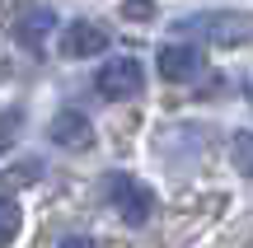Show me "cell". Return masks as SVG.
Returning <instances> with one entry per match:
<instances>
[{
  "label": "cell",
  "mask_w": 253,
  "mask_h": 248,
  "mask_svg": "<svg viewBox=\"0 0 253 248\" xmlns=\"http://www.w3.org/2000/svg\"><path fill=\"white\" fill-rule=\"evenodd\" d=\"M178 28L207 37L211 47H244V42H253V14L249 9H207V14H188V19H178Z\"/></svg>",
  "instance_id": "cell-1"
},
{
  "label": "cell",
  "mask_w": 253,
  "mask_h": 248,
  "mask_svg": "<svg viewBox=\"0 0 253 248\" xmlns=\"http://www.w3.org/2000/svg\"><path fill=\"white\" fill-rule=\"evenodd\" d=\"M19 225H24V215H19V202L0 197V248H5V244H14Z\"/></svg>",
  "instance_id": "cell-9"
},
{
  "label": "cell",
  "mask_w": 253,
  "mask_h": 248,
  "mask_svg": "<svg viewBox=\"0 0 253 248\" xmlns=\"http://www.w3.org/2000/svg\"><path fill=\"white\" fill-rule=\"evenodd\" d=\"M155 71H160L164 84H188L202 75V47L192 42H164L160 56H155Z\"/></svg>",
  "instance_id": "cell-4"
},
{
  "label": "cell",
  "mask_w": 253,
  "mask_h": 248,
  "mask_svg": "<svg viewBox=\"0 0 253 248\" xmlns=\"http://www.w3.org/2000/svg\"><path fill=\"white\" fill-rule=\"evenodd\" d=\"M230 155H235V169H239V174L253 178V131H235V141H230Z\"/></svg>",
  "instance_id": "cell-10"
},
{
  "label": "cell",
  "mask_w": 253,
  "mask_h": 248,
  "mask_svg": "<svg viewBox=\"0 0 253 248\" xmlns=\"http://www.w3.org/2000/svg\"><path fill=\"white\" fill-rule=\"evenodd\" d=\"M249 103H253V84H249Z\"/></svg>",
  "instance_id": "cell-13"
},
{
  "label": "cell",
  "mask_w": 253,
  "mask_h": 248,
  "mask_svg": "<svg viewBox=\"0 0 253 248\" xmlns=\"http://www.w3.org/2000/svg\"><path fill=\"white\" fill-rule=\"evenodd\" d=\"M99 52H108V28L103 24H94V19L66 24V33H61V56L66 61H89Z\"/></svg>",
  "instance_id": "cell-5"
},
{
  "label": "cell",
  "mask_w": 253,
  "mask_h": 248,
  "mask_svg": "<svg viewBox=\"0 0 253 248\" xmlns=\"http://www.w3.org/2000/svg\"><path fill=\"white\" fill-rule=\"evenodd\" d=\"M61 248H94V239H80V234H71V239H61Z\"/></svg>",
  "instance_id": "cell-12"
},
{
  "label": "cell",
  "mask_w": 253,
  "mask_h": 248,
  "mask_svg": "<svg viewBox=\"0 0 253 248\" xmlns=\"http://www.w3.org/2000/svg\"><path fill=\"white\" fill-rule=\"evenodd\" d=\"M52 24H56V14H52L47 5H24V9H14V37H19L24 47H33V52L42 47V37H47V28H52Z\"/></svg>",
  "instance_id": "cell-7"
},
{
  "label": "cell",
  "mask_w": 253,
  "mask_h": 248,
  "mask_svg": "<svg viewBox=\"0 0 253 248\" xmlns=\"http://www.w3.org/2000/svg\"><path fill=\"white\" fill-rule=\"evenodd\" d=\"M94 89L103 94L108 103H122V99H141L145 89V71L136 56H118V61H103L99 75H94Z\"/></svg>",
  "instance_id": "cell-3"
},
{
  "label": "cell",
  "mask_w": 253,
  "mask_h": 248,
  "mask_svg": "<svg viewBox=\"0 0 253 248\" xmlns=\"http://www.w3.org/2000/svg\"><path fill=\"white\" fill-rule=\"evenodd\" d=\"M24 117H28L24 108H5V112H0V155H5V150H14L19 131H24Z\"/></svg>",
  "instance_id": "cell-8"
},
{
  "label": "cell",
  "mask_w": 253,
  "mask_h": 248,
  "mask_svg": "<svg viewBox=\"0 0 253 248\" xmlns=\"http://www.w3.org/2000/svg\"><path fill=\"white\" fill-rule=\"evenodd\" d=\"M122 19H126V24H145V19H155V0H122Z\"/></svg>",
  "instance_id": "cell-11"
},
{
  "label": "cell",
  "mask_w": 253,
  "mask_h": 248,
  "mask_svg": "<svg viewBox=\"0 0 253 248\" xmlns=\"http://www.w3.org/2000/svg\"><path fill=\"white\" fill-rule=\"evenodd\" d=\"M47 136H52V145H61V150H89L94 145V122L84 117V112L66 108V112H56V117L47 122Z\"/></svg>",
  "instance_id": "cell-6"
},
{
  "label": "cell",
  "mask_w": 253,
  "mask_h": 248,
  "mask_svg": "<svg viewBox=\"0 0 253 248\" xmlns=\"http://www.w3.org/2000/svg\"><path fill=\"white\" fill-rule=\"evenodd\" d=\"M108 206L131 225V230H141V225L155 215V192H150V183L136 178V174H113L108 178Z\"/></svg>",
  "instance_id": "cell-2"
}]
</instances>
